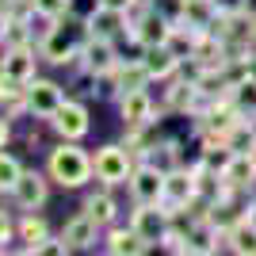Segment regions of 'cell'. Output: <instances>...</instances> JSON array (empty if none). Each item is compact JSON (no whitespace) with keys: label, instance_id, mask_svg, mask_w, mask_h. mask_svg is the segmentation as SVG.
Instances as JSON below:
<instances>
[{"label":"cell","instance_id":"1","mask_svg":"<svg viewBox=\"0 0 256 256\" xmlns=\"http://www.w3.org/2000/svg\"><path fill=\"white\" fill-rule=\"evenodd\" d=\"M92 172H96L92 168V157L84 150H76V146H58L50 153V176L62 188H80V184H88Z\"/></svg>","mask_w":256,"mask_h":256},{"label":"cell","instance_id":"2","mask_svg":"<svg viewBox=\"0 0 256 256\" xmlns=\"http://www.w3.org/2000/svg\"><path fill=\"white\" fill-rule=\"evenodd\" d=\"M92 168L104 184H126L134 172V160H130V150H122V146H104L92 157Z\"/></svg>","mask_w":256,"mask_h":256},{"label":"cell","instance_id":"3","mask_svg":"<svg viewBox=\"0 0 256 256\" xmlns=\"http://www.w3.org/2000/svg\"><path fill=\"white\" fill-rule=\"evenodd\" d=\"M80 65H84L88 76L111 73L118 65V54H115V46H111V38H96V34H92V38L80 46Z\"/></svg>","mask_w":256,"mask_h":256},{"label":"cell","instance_id":"4","mask_svg":"<svg viewBox=\"0 0 256 256\" xmlns=\"http://www.w3.org/2000/svg\"><path fill=\"white\" fill-rule=\"evenodd\" d=\"M130 192L138 203H160L164 206V172L153 168V164H142V168L130 172Z\"/></svg>","mask_w":256,"mask_h":256},{"label":"cell","instance_id":"5","mask_svg":"<svg viewBox=\"0 0 256 256\" xmlns=\"http://www.w3.org/2000/svg\"><path fill=\"white\" fill-rule=\"evenodd\" d=\"M50 122H54V130H58V134H62L65 142L84 138V134H88V126H92V122H88V111H84L80 104H69V100H65V104H62V107H58V111L50 115Z\"/></svg>","mask_w":256,"mask_h":256},{"label":"cell","instance_id":"6","mask_svg":"<svg viewBox=\"0 0 256 256\" xmlns=\"http://www.w3.org/2000/svg\"><path fill=\"white\" fill-rule=\"evenodd\" d=\"M195 203V168H172L164 172V206L176 210V206Z\"/></svg>","mask_w":256,"mask_h":256},{"label":"cell","instance_id":"7","mask_svg":"<svg viewBox=\"0 0 256 256\" xmlns=\"http://www.w3.org/2000/svg\"><path fill=\"white\" fill-rule=\"evenodd\" d=\"M65 104V96H62V88L54 84V80H27V107H31L34 115H42V118H50L58 107Z\"/></svg>","mask_w":256,"mask_h":256},{"label":"cell","instance_id":"8","mask_svg":"<svg viewBox=\"0 0 256 256\" xmlns=\"http://www.w3.org/2000/svg\"><path fill=\"white\" fill-rule=\"evenodd\" d=\"M118 111H122V122H126V126H146V122H153V100H150L146 88L122 92V96H118Z\"/></svg>","mask_w":256,"mask_h":256},{"label":"cell","instance_id":"9","mask_svg":"<svg viewBox=\"0 0 256 256\" xmlns=\"http://www.w3.org/2000/svg\"><path fill=\"white\" fill-rule=\"evenodd\" d=\"M134 230H138L146 241H160L164 230H168V210H160V203H138L134 210Z\"/></svg>","mask_w":256,"mask_h":256},{"label":"cell","instance_id":"10","mask_svg":"<svg viewBox=\"0 0 256 256\" xmlns=\"http://www.w3.org/2000/svg\"><path fill=\"white\" fill-rule=\"evenodd\" d=\"M142 65L150 69L153 80H168L176 69H180V58H176V50H172L168 42H157V46H146V54H142Z\"/></svg>","mask_w":256,"mask_h":256},{"label":"cell","instance_id":"11","mask_svg":"<svg viewBox=\"0 0 256 256\" xmlns=\"http://www.w3.org/2000/svg\"><path fill=\"white\" fill-rule=\"evenodd\" d=\"M12 195H16V203L23 210H34V206H42L46 199V180L38 172H20V180L12 184Z\"/></svg>","mask_w":256,"mask_h":256},{"label":"cell","instance_id":"12","mask_svg":"<svg viewBox=\"0 0 256 256\" xmlns=\"http://www.w3.org/2000/svg\"><path fill=\"white\" fill-rule=\"evenodd\" d=\"M42 58L54 62V65H69L73 58H80V50L73 46V38H69L62 27H50L46 38H42Z\"/></svg>","mask_w":256,"mask_h":256},{"label":"cell","instance_id":"13","mask_svg":"<svg viewBox=\"0 0 256 256\" xmlns=\"http://www.w3.org/2000/svg\"><path fill=\"white\" fill-rule=\"evenodd\" d=\"M96 230H100V222L92 218V214H76L73 222L65 226L62 241H65V248H69V252H73V248H88L92 241H96Z\"/></svg>","mask_w":256,"mask_h":256},{"label":"cell","instance_id":"14","mask_svg":"<svg viewBox=\"0 0 256 256\" xmlns=\"http://www.w3.org/2000/svg\"><path fill=\"white\" fill-rule=\"evenodd\" d=\"M222 176H226V184H230L234 192L252 188V180H256V160H252V153H234V160H230V168H226Z\"/></svg>","mask_w":256,"mask_h":256},{"label":"cell","instance_id":"15","mask_svg":"<svg viewBox=\"0 0 256 256\" xmlns=\"http://www.w3.org/2000/svg\"><path fill=\"white\" fill-rule=\"evenodd\" d=\"M107 252H115V256H142V252H150V241L130 226V230H115V234L107 237Z\"/></svg>","mask_w":256,"mask_h":256},{"label":"cell","instance_id":"16","mask_svg":"<svg viewBox=\"0 0 256 256\" xmlns=\"http://www.w3.org/2000/svg\"><path fill=\"white\" fill-rule=\"evenodd\" d=\"M214 20H218V8H214V0H184V20L188 27L195 31H210Z\"/></svg>","mask_w":256,"mask_h":256},{"label":"cell","instance_id":"17","mask_svg":"<svg viewBox=\"0 0 256 256\" xmlns=\"http://www.w3.org/2000/svg\"><path fill=\"white\" fill-rule=\"evenodd\" d=\"M226 241H230V248H234L237 256H256V226L248 222V218H237V222L230 226Z\"/></svg>","mask_w":256,"mask_h":256},{"label":"cell","instance_id":"18","mask_svg":"<svg viewBox=\"0 0 256 256\" xmlns=\"http://www.w3.org/2000/svg\"><path fill=\"white\" fill-rule=\"evenodd\" d=\"M4 73L27 84V80L34 76V58H31V50H27V46H12V50L4 54Z\"/></svg>","mask_w":256,"mask_h":256},{"label":"cell","instance_id":"19","mask_svg":"<svg viewBox=\"0 0 256 256\" xmlns=\"http://www.w3.org/2000/svg\"><path fill=\"white\" fill-rule=\"evenodd\" d=\"M230 100H234V107L241 111V118H256V80L237 76L234 84H230Z\"/></svg>","mask_w":256,"mask_h":256},{"label":"cell","instance_id":"20","mask_svg":"<svg viewBox=\"0 0 256 256\" xmlns=\"http://www.w3.org/2000/svg\"><path fill=\"white\" fill-rule=\"evenodd\" d=\"M107 188H111V184H104V188H100V192H92L88 195V203H84V214H92V218H96L100 226H107L111 222V218H115V199H111V192H107Z\"/></svg>","mask_w":256,"mask_h":256},{"label":"cell","instance_id":"21","mask_svg":"<svg viewBox=\"0 0 256 256\" xmlns=\"http://www.w3.org/2000/svg\"><path fill=\"white\" fill-rule=\"evenodd\" d=\"M226 146H230L234 153H248V150H252V146H256V126H252V118H241V122L226 134Z\"/></svg>","mask_w":256,"mask_h":256},{"label":"cell","instance_id":"22","mask_svg":"<svg viewBox=\"0 0 256 256\" xmlns=\"http://www.w3.org/2000/svg\"><path fill=\"white\" fill-rule=\"evenodd\" d=\"M230 160H234V150L226 146V142H214V146H206L203 150V168H210V172H226L230 168Z\"/></svg>","mask_w":256,"mask_h":256},{"label":"cell","instance_id":"23","mask_svg":"<svg viewBox=\"0 0 256 256\" xmlns=\"http://www.w3.org/2000/svg\"><path fill=\"white\" fill-rule=\"evenodd\" d=\"M20 237L27 241V252H38V245L46 241V222L42 218H34V214H27L20 226Z\"/></svg>","mask_w":256,"mask_h":256},{"label":"cell","instance_id":"24","mask_svg":"<svg viewBox=\"0 0 256 256\" xmlns=\"http://www.w3.org/2000/svg\"><path fill=\"white\" fill-rule=\"evenodd\" d=\"M20 164H16V157H8V153H0V188H12V184L20 180Z\"/></svg>","mask_w":256,"mask_h":256},{"label":"cell","instance_id":"25","mask_svg":"<svg viewBox=\"0 0 256 256\" xmlns=\"http://www.w3.org/2000/svg\"><path fill=\"white\" fill-rule=\"evenodd\" d=\"M34 12L42 16V20H58L69 12V0H34Z\"/></svg>","mask_w":256,"mask_h":256},{"label":"cell","instance_id":"26","mask_svg":"<svg viewBox=\"0 0 256 256\" xmlns=\"http://www.w3.org/2000/svg\"><path fill=\"white\" fill-rule=\"evenodd\" d=\"M4 42H8V46H27V23H23V20H8V27H4Z\"/></svg>","mask_w":256,"mask_h":256},{"label":"cell","instance_id":"27","mask_svg":"<svg viewBox=\"0 0 256 256\" xmlns=\"http://www.w3.org/2000/svg\"><path fill=\"white\" fill-rule=\"evenodd\" d=\"M153 8H157L168 23H180L184 20V0H153Z\"/></svg>","mask_w":256,"mask_h":256},{"label":"cell","instance_id":"28","mask_svg":"<svg viewBox=\"0 0 256 256\" xmlns=\"http://www.w3.org/2000/svg\"><path fill=\"white\" fill-rule=\"evenodd\" d=\"M214 8L222 16H237V12H245V0H214Z\"/></svg>","mask_w":256,"mask_h":256},{"label":"cell","instance_id":"29","mask_svg":"<svg viewBox=\"0 0 256 256\" xmlns=\"http://www.w3.org/2000/svg\"><path fill=\"white\" fill-rule=\"evenodd\" d=\"M96 4H104V8H115V12H130L138 0H96Z\"/></svg>","mask_w":256,"mask_h":256},{"label":"cell","instance_id":"30","mask_svg":"<svg viewBox=\"0 0 256 256\" xmlns=\"http://www.w3.org/2000/svg\"><path fill=\"white\" fill-rule=\"evenodd\" d=\"M8 234H12V230H8V218H4V214H0V245H4V241H8Z\"/></svg>","mask_w":256,"mask_h":256},{"label":"cell","instance_id":"31","mask_svg":"<svg viewBox=\"0 0 256 256\" xmlns=\"http://www.w3.org/2000/svg\"><path fill=\"white\" fill-rule=\"evenodd\" d=\"M245 16H248V20H256V0H245Z\"/></svg>","mask_w":256,"mask_h":256},{"label":"cell","instance_id":"32","mask_svg":"<svg viewBox=\"0 0 256 256\" xmlns=\"http://www.w3.org/2000/svg\"><path fill=\"white\" fill-rule=\"evenodd\" d=\"M4 142H8V122L0 118V146H4Z\"/></svg>","mask_w":256,"mask_h":256},{"label":"cell","instance_id":"33","mask_svg":"<svg viewBox=\"0 0 256 256\" xmlns=\"http://www.w3.org/2000/svg\"><path fill=\"white\" fill-rule=\"evenodd\" d=\"M4 27H8V16L0 12V42H4Z\"/></svg>","mask_w":256,"mask_h":256},{"label":"cell","instance_id":"34","mask_svg":"<svg viewBox=\"0 0 256 256\" xmlns=\"http://www.w3.org/2000/svg\"><path fill=\"white\" fill-rule=\"evenodd\" d=\"M252 42H256V20H252Z\"/></svg>","mask_w":256,"mask_h":256},{"label":"cell","instance_id":"35","mask_svg":"<svg viewBox=\"0 0 256 256\" xmlns=\"http://www.w3.org/2000/svg\"><path fill=\"white\" fill-rule=\"evenodd\" d=\"M248 153H252V160H256V146H252V150H248Z\"/></svg>","mask_w":256,"mask_h":256}]
</instances>
